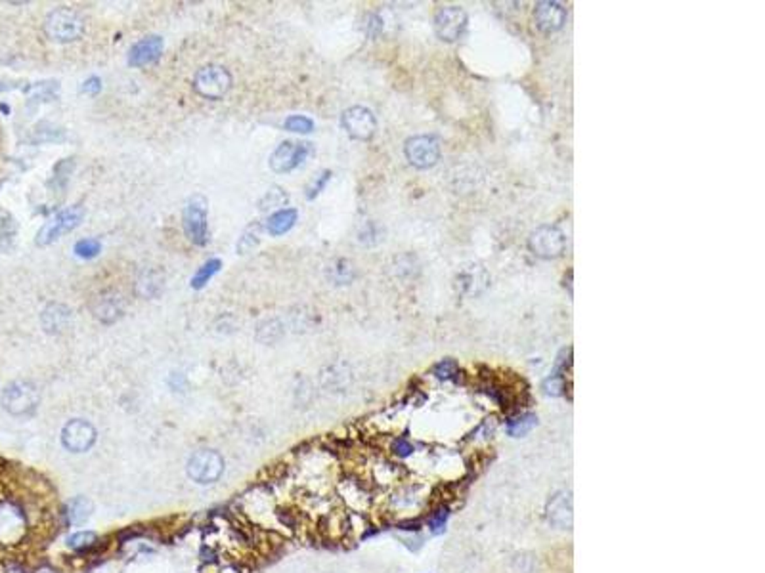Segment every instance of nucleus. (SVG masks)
Returning a JSON list of instances; mask_svg holds the SVG:
<instances>
[{
  "label": "nucleus",
  "mask_w": 765,
  "mask_h": 573,
  "mask_svg": "<svg viewBox=\"0 0 765 573\" xmlns=\"http://www.w3.org/2000/svg\"><path fill=\"white\" fill-rule=\"evenodd\" d=\"M44 33L50 41L60 42V44L75 42L85 35V20L75 10L60 6L46 15Z\"/></svg>",
  "instance_id": "obj_1"
},
{
  "label": "nucleus",
  "mask_w": 765,
  "mask_h": 573,
  "mask_svg": "<svg viewBox=\"0 0 765 573\" xmlns=\"http://www.w3.org/2000/svg\"><path fill=\"white\" fill-rule=\"evenodd\" d=\"M182 224L186 237L194 245L203 247L209 239V203L203 195L190 197V201L184 207Z\"/></svg>",
  "instance_id": "obj_2"
},
{
  "label": "nucleus",
  "mask_w": 765,
  "mask_h": 573,
  "mask_svg": "<svg viewBox=\"0 0 765 573\" xmlns=\"http://www.w3.org/2000/svg\"><path fill=\"white\" fill-rule=\"evenodd\" d=\"M194 88L199 96L207 99L224 98L232 88V75L226 67L217 65V63L205 65L194 77Z\"/></svg>",
  "instance_id": "obj_3"
},
{
  "label": "nucleus",
  "mask_w": 765,
  "mask_h": 573,
  "mask_svg": "<svg viewBox=\"0 0 765 573\" xmlns=\"http://www.w3.org/2000/svg\"><path fill=\"white\" fill-rule=\"evenodd\" d=\"M83 218H85V209H83V205H73V207H67V209L60 210L56 216L50 218L48 222L39 230L35 243L39 247L52 245V243L57 241L62 235H65V233H69V231L75 230V228L83 222Z\"/></svg>",
  "instance_id": "obj_4"
},
{
  "label": "nucleus",
  "mask_w": 765,
  "mask_h": 573,
  "mask_svg": "<svg viewBox=\"0 0 765 573\" xmlns=\"http://www.w3.org/2000/svg\"><path fill=\"white\" fill-rule=\"evenodd\" d=\"M528 249L538 258L555 260L562 256V252L567 249V237H564L561 228H557V226H540V228H536L530 233V237H528Z\"/></svg>",
  "instance_id": "obj_5"
},
{
  "label": "nucleus",
  "mask_w": 765,
  "mask_h": 573,
  "mask_svg": "<svg viewBox=\"0 0 765 573\" xmlns=\"http://www.w3.org/2000/svg\"><path fill=\"white\" fill-rule=\"evenodd\" d=\"M39 401H41L39 390L29 380H15L12 385H8L2 394V406L10 415H15V417L31 415L39 406Z\"/></svg>",
  "instance_id": "obj_6"
},
{
  "label": "nucleus",
  "mask_w": 765,
  "mask_h": 573,
  "mask_svg": "<svg viewBox=\"0 0 765 573\" xmlns=\"http://www.w3.org/2000/svg\"><path fill=\"white\" fill-rule=\"evenodd\" d=\"M188 476L201 485L215 483L224 472V459L215 449H199L188 459Z\"/></svg>",
  "instance_id": "obj_7"
},
{
  "label": "nucleus",
  "mask_w": 765,
  "mask_h": 573,
  "mask_svg": "<svg viewBox=\"0 0 765 573\" xmlns=\"http://www.w3.org/2000/svg\"><path fill=\"white\" fill-rule=\"evenodd\" d=\"M404 153L412 167L427 170V168L435 167L440 159V141L436 136H428V134L412 136L404 144Z\"/></svg>",
  "instance_id": "obj_8"
},
{
  "label": "nucleus",
  "mask_w": 765,
  "mask_h": 573,
  "mask_svg": "<svg viewBox=\"0 0 765 573\" xmlns=\"http://www.w3.org/2000/svg\"><path fill=\"white\" fill-rule=\"evenodd\" d=\"M310 153H312V144L309 141H281L274 149V153L270 155V168L278 174L291 172L299 165H302Z\"/></svg>",
  "instance_id": "obj_9"
},
{
  "label": "nucleus",
  "mask_w": 765,
  "mask_h": 573,
  "mask_svg": "<svg viewBox=\"0 0 765 573\" xmlns=\"http://www.w3.org/2000/svg\"><path fill=\"white\" fill-rule=\"evenodd\" d=\"M341 125L351 138L360 141L372 140L377 132V119L372 109H367L364 105L348 107L341 117Z\"/></svg>",
  "instance_id": "obj_10"
},
{
  "label": "nucleus",
  "mask_w": 765,
  "mask_h": 573,
  "mask_svg": "<svg viewBox=\"0 0 765 573\" xmlns=\"http://www.w3.org/2000/svg\"><path fill=\"white\" fill-rule=\"evenodd\" d=\"M467 12L459 6H444L435 15V31L446 42H456L467 31Z\"/></svg>",
  "instance_id": "obj_11"
},
{
  "label": "nucleus",
  "mask_w": 765,
  "mask_h": 573,
  "mask_svg": "<svg viewBox=\"0 0 765 573\" xmlns=\"http://www.w3.org/2000/svg\"><path fill=\"white\" fill-rule=\"evenodd\" d=\"M96 428L88 420L73 419L62 430V443L73 453H85L96 441Z\"/></svg>",
  "instance_id": "obj_12"
},
{
  "label": "nucleus",
  "mask_w": 765,
  "mask_h": 573,
  "mask_svg": "<svg viewBox=\"0 0 765 573\" xmlns=\"http://www.w3.org/2000/svg\"><path fill=\"white\" fill-rule=\"evenodd\" d=\"M534 20L541 33L553 35L557 31H561L567 23V10L561 2L555 0H543L538 2L534 8Z\"/></svg>",
  "instance_id": "obj_13"
},
{
  "label": "nucleus",
  "mask_w": 765,
  "mask_h": 573,
  "mask_svg": "<svg viewBox=\"0 0 765 573\" xmlns=\"http://www.w3.org/2000/svg\"><path fill=\"white\" fill-rule=\"evenodd\" d=\"M456 286L465 296H478L490 286V273L480 264H470L457 273Z\"/></svg>",
  "instance_id": "obj_14"
},
{
  "label": "nucleus",
  "mask_w": 765,
  "mask_h": 573,
  "mask_svg": "<svg viewBox=\"0 0 765 573\" xmlns=\"http://www.w3.org/2000/svg\"><path fill=\"white\" fill-rule=\"evenodd\" d=\"M163 39L159 35L144 36L140 41L133 44V48L128 52V65L130 67H146L155 63L163 54Z\"/></svg>",
  "instance_id": "obj_15"
},
{
  "label": "nucleus",
  "mask_w": 765,
  "mask_h": 573,
  "mask_svg": "<svg viewBox=\"0 0 765 573\" xmlns=\"http://www.w3.org/2000/svg\"><path fill=\"white\" fill-rule=\"evenodd\" d=\"M92 314L98 322L106 323V325H111L119 319L123 312H125V302L121 298L119 293L115 291H104L100 293L94 301H92Z\"/></svg>",
  "instance_id": "obj_16"
},
{
  "label": "nucleus",
  "mask_w": 765,
  "mask_h": 573,
  "mask_svg": "<svg viewBox=\"0 0 765 573\" xmlns=\"http://www.w3.org/2000/svg\"><path fill=\"white\" fill-rule=\"evenodd\" d=\"M549 524L557 530L572 527V495L570 491H559L548 503Z\"/></svg>",
  "instance_id": "obj_17"
},
{
  "label": "nucleus",
  "mask_w": 765,
  "mask_h": 573,
  "mask_svg": "<svg viewBox=\"0 0 765 573\" xmlns=\"http://www.w3.org/2000/svg\"><path fill=\"white\" fill-rule=\"evenodd\" d=\"M23 527L25 522L20 511L12 504H0V543L4 545L15 543L22 537Z\"/></svg>",
  "instance_id": "obj_18"
},
{
  "label": "nucleus",
  "mask_w": 765,
  "mask_h": 573,
  "mask_svg": "<svg viewBox=\"0 0 765 573\" xmlns=\"http://www.w3.org/2000/svg\"><path fill=\"white\" fill-rule=\"evenodd\" d=\"M71 322H73V312L65 304L52 302V304L44 308L43 314H41V323H43V329L48 335L64 333L71 327Z\"/></svg>",
  "instance_id": "obj_19"
},
{
  "label": "nucleus",
  "mask_w": 765,
  "mask_h": 573,
  "mask_svg": "<svg viewBox=\"0 0 765 573\" xmlns=\"http://www.w3.org/2000/svg\"><path fill=\"white\" fill-rule=\"evenodd\" d=\"M165 285V273L157 268H144L136 279V294L142 298H155Z\"/></svg>",
  "instance_id": "obj_20"
},
{
  "label": "nucleus",
  "mask_w": 765,
  "mask_h": 573,
  "mask_svg": "<svg viewBox=\"0 0 765 573\" xmlns=\"http://www.w3.org/2000/svg\"><path fill=\"white\" fill-rule=\"evenodd\" d=\"M297 218H299L297 209L276 210L274 214H270V218L266 220V231L270 235H274V237L283 235V233H287L295 226Z\"/></svg>",
  "instance_id": "obj_21"
},
{
  "label": "nucleus",
  "mask_w": 765,
  "mask_h": 573,
  "mask_svg": "<svg viewBox=\"0 0 765 573\" xmlns=\"http://www.w3.org/2000/svg\"><path fill=\"white\" fill-rule=\"evenodd\" d=\"M325 273L333 285H351L352 281L356 279V268L346 258L333 260Z\"/></svg>",
  "instance_id": "obj_22"
},
{
  "label": "nucleus",
  "mask_w": 765,
  "mask_h": 573,
  "mask_svg": "<svg viewBox=\"0 0 765 573\" xmlns=\"http://www.w3.org/2000/svg\"><path fill=\"white\" fill-rule=\"evenodd\" d=\"M220 268H222V262H220L218 258L207 260L203 266L194 273V277H191L190 281L191 289H196V291L203 289V286L207 285V283H209V281H211L218 272H220Z\"/></svg>",
  "instance_id": "obj_23"
},
{
  "label": "nucleus",
  "mask_w": 765,
  "mask_h": 573,
  "mask_svg": "<svg viewBox=\"0 0 765 573\" xmlns=\"http://www.w3.org/2000/svg\"><path fill=\"white\" fill-rule=\"evenodd\" d=\"M536 424H538V417L532 415V413H527V415H520V417L509 420L507 422V432L513 438H520V436H527Z\"/></svg>",
  "instance_id": "obj_24"
},
{
  "label": "nucleus",
  "mask_w": 765,
  "mask_h": 573,
  "mask_svg": "<svg viewBox=\"0 0 765 573\" xmlns=\"http://www.w3.org/2000/svg\"><path fill=\"white\" fill-rule=\"evenodd\" d=\"M92 514V503L86 499V497H77L69 503V509H67V516H69L71 524H83L86 522Z\"/></svg>",
  "instance_id": "obj_25"
},
{
  "label": "nucleus",
  "mask_w": 765,
  "mask_h": 573,
  "mask_svg": "<svg viewBox=\"0 0 765 573\" xmlns=\"http://www.w3.org/2000/svg\"><path fill=\"white\" fill-rule=\"evenodd\" d=\"M289 201V195L285 193V189L280 188V186H274V188H270L264 193V197L260 199L259 201V209L260 210H270V209H280L281 207H285V203Z\"/></svg>",
  "instance_id": "obj_26"
},
{
  "label": "nucleus",
  "mask_w": 765,
  "mask_h": 573,
  "mask_svg": "<svg viewBox=\"0 0 765 573\" xmlns=\"http://www.w3.org/2000/svg\"><path fill=\"white\" fill-rule=\"evenodd\" d=\"M283 128L289 130V132L310 134L312 130H314V120L309 119V117H304V115H291V117H287L285 123H283Z\"/></svg>",
  "instance_id": "obj_27"
},
{
  "label": "nucleus",
  "mask_w": 765,
  "mask_h": 573,
  "mask_svg": "<svg viewBox=\"0 0 765 573\" xmlns=\"http://www.w3.org/2000/svg\"><path fill=\"white\" fill-rule=\"evenodd\" d=\"M259 233H260L259 224L247 228V230L243 231V235H241L238 241V254H247V252L253 251L255 247L259 245Z\"/></svg>",
  "instance_id": "obj_28"
},
{
  "label": "nucleus",
  "mask_w": 765,
  "mask_h": 573,
  "mask_svg": "<svg viewBox=\"0 0 765 573\" xmlns=\"http://www.w3.org/2000/svg\"><path fill=\"white\" fill-rule=\"evenodd\" d=\"M100 251H102V243L94 237L81 239V241H77V245H75V254L86 260L98 256Z\"/></svg>",
  "instance_id": "obj_29"
},
{
  "label": "nucleus",
  "mask_w": 765,
  "mask_h": 573,
  "mask_svg": "<svg viewBox=\"0 0 765 573\" xmlns=\"http://www.w3.org/2000/svg\"><path fill=\"white\" fill-rule=\"evenodd\" d=\"M330 180H331V170H323L322 174L316 176V180H314V182L310 184L309 188H306V199H309V201L316 199V197L323 191V188L327 186V182H330Z\"/></svg>",
  "instance_id": "obj_30"
},
{
  "label": "nucleus",
  "mask_w": 765,
  "mask_h": 573,
  "mask_svg": "<svg viewBox=\"0 0 765 573\" xmlns=\"http://www.w3.org/2000/svg\"><path fill=\"white\" fill-rule=\"evenodd\" d=\"M96 543V533L92 532H81L71 535L69 537V546L75 548V551H83V548H88Z\"/></svg>",
  "instance_id": "obj_31"
},
{
  "label": "nucleus",
  "mask_w": 765,
  "mask_h": 573,
  "mask_svg": "<svg viewBox=\"0 0 765 573\" xmlns=\"http://www.w3.org/2000/svg\"><path fill=\"white\" fill-rule=\"evenodd\" d=\"M446 522H448V509L442 506V509H438V511L431 514V518H428V527H431V532L438 535V533L444 532Z\"/></svg>",
  "instance_id": "obj_32"
},
{
  "label": "nucleus",
  "mask_w": 765,
  "mask_h": 573,
  "mask_svg": "<svg viewBox=\"0 0 765 573\" xmlns=\"http://www.w3.org/2000/svg\"><path fill=\"white\" fill-rule=\"evenodd\" d=\"M457 371H459V367H457L454 359H444L438 365H435V375L440 380H449L454 375H457Z\"/></svg>",
  "instance_id": "obj_33"
},
{
  "label": "nucleus",
  "mask_w": 765,
  "mask_h": 573,
  "mask_svg": "<svg viewBox=\"0 0 765 573\" xmlns=\"http://www.w3.org/2000/svg\"><path fill=\"white\" fill-rule=\"evenodd\" d=\"M543 390L549 396H561L562 390H564V378L561 375H551V377L543 382Z\"/></svg>",
  "instance_id": "obj_34"
},
{
  "label": "nucleus",
  "mask_w": 765,
  "mask_h": 573,
  "mask_svg": "<svg viewBox=\"0 0 765 573\" xmlns=\"http://www.w3.org/2000/svg\"><path fill=\"white\" fill-rule=\"evenodd\" d=\"M100 90H102V81H100L98 77L86 78L85 83H83V86H81V92H83V94H90V96H96Z\"/></svg>",
  "instance_id": "obj_35"
},
{
  "label": "nucleus",
  "mask_w": 765,
  "mask_h": 573,
  "mask_svg": "<svg viewBox=\"0 0 765 573\" xmlns=\"http://www.w3.org/2000/svg\"><path fill=\"white\" fill-rule=\"evenodd\" d=\"M393 449H394V453L398 455V457H407V455L414 453V446H412L406 438H398V440L394 441Z\"/></svg>",
  "instance_id": "obj_36"
},
{
  "label": "nucleus",
  "mask_w": 765,
  "mask_h": 573,
  "mask_svg": "<svg viewBox=\"0 0 765 573\" xmlns=\"http://www.w3.org/2000/svg\"><path fill=\"white\" fill-rule=\"evenodd\" d=\"M367 33H370V36H377L379 35V31L383 29V23H381V20L377 18V15H370L367 18Z\"/></svg>",
  "instance_id": "obj_37"
}]
</instances>
